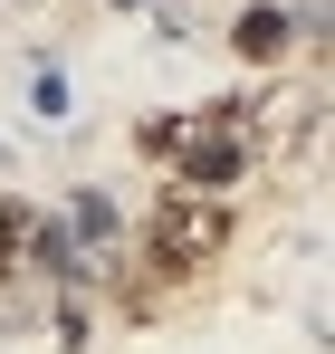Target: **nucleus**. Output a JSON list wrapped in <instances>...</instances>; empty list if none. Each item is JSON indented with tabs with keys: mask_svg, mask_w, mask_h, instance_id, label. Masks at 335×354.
Returning a JSON list of instances; mask_svg holds the SVG:
<instances>
[{
	"mask_svg": "<svg viewBox=\"0 0 335 354\" xmlns=\"http://www.w3.org/2000/svg\"><path fill=\"white\" fill-rule=\"evenodd\" d=\"M230 58L239 67H278L287 58V10L278 0H249V10L230 19Z\"/></svg>",
	"mask_w": 335,
	"mask_h": 354,
	"instance_id": "2",
	"label": "nucleus"
},
{
	"mask_svg": "<svg viewBox=\"0 0 335 354\" xmlns=\"http://www.w3.org/2000/svg\"><path fill=\"white\" fill-rule=\"evenodd\" d=\"M230 239H239V211L230 201H201V192H154V211L134 221V259L163 278V288H192V278H211L230 259Z\"/></svg>",
	"mask_w": 335,
	"mask_h": 354,
	"instance_id": "1",
	"label": "nucleus"
}]
</instances>
